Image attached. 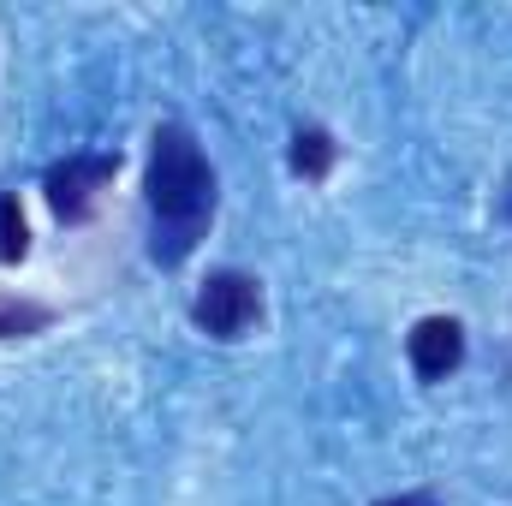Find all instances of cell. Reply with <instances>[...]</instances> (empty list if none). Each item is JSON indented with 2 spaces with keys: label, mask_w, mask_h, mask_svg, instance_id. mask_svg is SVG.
I'll list each match as a JSON object with an SVG mask.
<instances>
[{
  "label": "cell",
  "mask_w": 512,
  "mask_h": 506,
  "mask_svg": "<svg viewBox=\"0 0 512 506\" xmlns=\"http://www.w3.org/2000/svg\"><path fill=\"white\" fill-rule=\"evenodd\" d=\"M191 316H197L203 334H215V340H239L256 316H262V286H256L251 274H239V268H221V274L203 280Z\"/></svg>",
  "instance_id": "2"
},
{
  "label": "cell",
  "mask_w": 512,
  "mask_h": 506,
  "mask_svg": "<svg viewBox=\"0 0 512 506\" xmlns=\"http://www.w3.org/2000/svg\"><path fill=\"white\" fill-rule=\"evenodd\" d=\"M149 215H155V262H185L197 251L209 215H215V173L185 126H161L149 149V179H143Z\"/></svg>",
  "instance_id": "1"
},
{
  "label": "cell",
  "mask_w": 512,
  "mask_h": 506,
  "mask_svg": "<svg viewBox=\"0 0 512 506\" xmlns=\"http://www.w3.org/2000/svg\"><path fill=\"white\" fill-rule=\"evenodd\" d=\"M42 322H48V310H42V304L0 298V340H6V334H30V328H42Z\"/></svg>",
  "instance_id": "7"
},
{
  "label": "cell",
  "mask_w": 512,
  "mask_h": 506,
  "mask_svg": "<svg viewBox=\"0 0 512 506\" xmlns=\"http://www.w3.org/2000/svg\"><path fill=\"white\" fill-rule=\"evenodd\" d=\"M376 506H435L429 495H399V501H376Z\"/></svg>",
  "instance_id": "8"
},
{
  "label": "cell",
  "mask_w": 512,
  "mask_h": 506,
  "mask_svg": "<svg viewBox=\"0 0 512 506\" xmlns=\"http://www.w3.org/2000/svg\"><path fill=\"white\" fill-rule=\"evenodd\" d=\"M328 167H334V137H328V131H316V126L298 131V137H292V173L322 179Z\"/></svg>",
  "instance_id": "5"
},
{
  "label": "cell",
  "mask_w": 512,
  "mask_h": 506,
  "mask_svg": "<svg viewBox=\"0 0 512 506\" xmlns=\"http://www.w3.org/2000/svg\"><path fill=\"white\" fill-rule=\"evenodd\" d=\"M24 251H30L24 209H18V197H0V262H18Z\"/></svg>",
  "instance_id": "6"
},
{
  "label": "cell",
  "mask_w": 512,
  "mask_h": 506,
  "mask_svg": "<svg viewBox=\"0 0 512 506\" xmlns=\"http://www.w3.org/2000/svg\"><path fill=\"white\" fill-rule=\"evenodd\" d=\"M405 352H411V370L423 381H447L459 370V358H465V328H459L453 316H423V322L411 328Z\"/></svg>",
  "instance_id": "4"
},
{
  "label": "cell",
  "mask_w": 512,
  "mask_h": 506,
  "mask_svg": "<svg viewBox=\"0 0 512 506\" xmlns=\"http://www.w3.org/2000/svg\"><path fill=\"white\" fill-rule=\"evenodd\" d=\"M114 155H72L66 167H54L48 173V203H54V215L60 221H84L90 215V203H96V191L114 179Z\"/></svg>",
  "instance_id": "3"
}]
</instances>
